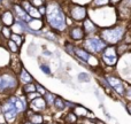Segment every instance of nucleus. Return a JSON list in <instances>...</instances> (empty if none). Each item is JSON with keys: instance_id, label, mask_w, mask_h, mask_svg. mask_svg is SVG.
I'll return each mask as SVG.
<instances>
[{"instance_id": "obj_14", "label": "nucleus", "mask_w": 131, "mask_h": 124, "mask_svg": "<svg viewBox=\"0 0 131 124\" xmlns=\"http://www.w3.org/2000/svg\"><path fill=\"white\" fill-rule=\"evenodd\" d=\"M27 13L29 14V16H30L31 18H32V17H35V18H39V17H40V15H41V14L39 13L38 9L35 8V7H32L31 5H30L29 8L27 9Z\"/></svg>"}, {"instance_id": "obj_15", "label": "nucleus", "mask_w": 131, "mask_h": 124, "mask_svg": "<svg viewBox=\"0 0 131 124\" xmlns=\"http://www.w3.org/2000/svg\"><path fill=\"white\" fill-rule=\"evenodd\" d=\"M29 122H31L34 124H41V123H43V116L39 115V114L34 113V114H31V115H30Z\"/></svg>"}, {"instance_id": "obj_21", "label": "nucleus", "mask_w": 131, "mask_h": 124, "mask_svg": "<svg viewBox=\"0 0 131 124\" xmlns=\"http://www.w3.org/2000/svg\"><path fill=\"white\" fill-rule=\"evenodd\" d=\"M7 45H8V47L10 48V51H12L13 53H16V52L18 51V48H17L18 46L16 45V43H15V41H13L12 39H10V40L7 41Z\"/></svg>"}, {"instance_id": "obj_31", "label": "nucleus", "mask_w": 131, "mask_h": 124, "mask_svg": "<svg viewBox=\"0 0 131 124\" xmlns=\"http://www.w3.org/2000/svg\"><path fill=\"white\" fill-rule=\"evenodd\" d=\"M120 1V0H112V2H114V4H115V2H118Z\"/></svg>"}, {"instance_id": "obj_5", "label": "nucleus", "mask_w": 131, "mask_h": 124, "mask_svg": "<svg viewBox=\"0 0 131 124\" xmlns=\"http://www.w3.org/2000/svg\"><path fill=\"white\" fill-rule=\"evenodd\" d=\"M85 46L92 52H100L105 47V43L98 38H91L86 40Z\"/></svg>"}, {"instance_id": "obj_30", "label": "nucleus", "mask_w": 131, "mask_h": 124, "mask_svg": "<svg viewBox=\"0 0 131 124\" xmlns=\"http://www.w3.org/2000/svg\"><path fill=\"white\" fill-rule=\"evenodd\" d=\"M32 4L35 5V6H41L43 5V0H32Z\"/></svg>"}, {"instance_id": "obj_17", "label": "nucleus", "mask_w": 131, "mask_h": 124, "mask_svg": "<svg viewBox=\"0 0 131 124\" xmlns=\"http://www.w3.org/2000/svg\"><path fill=\"white\" fill-rule=\"evenodd\" d=\"M75 53L77 54V57L81 58V59H82V60H84V61H88L89 58H90V55H89L88 53L85 52V51L79 50V48H76V50H75Z\"/></svg>"}, {"instance_id": "obj_12", "label": "nucleus", "mask_w": 131, "mask_h": 124, "mask_svg": "<svg viewBox=\"0 0 131 124\" xmlns=\"http://www.w3.org/2000/svg\"><path fill=\"white\" fill-rule=\"evenodd\" d=\"M108 82H109V84H111V85L113 86L118 93H120V94H123V85L118 79L113 78V77H108Z\"/></svg>"}, {"instance_id": "obj_7", "label": "nucleus", "mask_w": 131, "mask_h": 124, "mask_svg": "<svg viewBox=\"0 0 131 124\" xmlns=\"http://www.w3.org/2000/svg\"><path fill=\"white\" fill-rule=\"evenodd\" d=\"M14 9H15V13H16V15H17L18 20L24 21L25 23H29L30 21H31V17H30L29 14L23 9L22 6H20V5H14Z\"/></svg>"}, {"instance_id": "obj_22", "label": "nucleus", "mask_w": 131, "mask_h": 124, "mask_svg": "<svg viewBox=\"0 0 131 124\" xmlns=\"http://www.w3.org/2000/svg\"><path fill=\"white\" fill-rule=\"evenodd\" d=\"M10 39L13 41H15L17 46H21V44H22V38H21V36H20V35H17V33H13V35H12Z\"/></svg>"}, {"instance_id": "obj_35", "label": "nucleus", "mask_w": 131, "mask_h": 124, "mask_svg": "<svg viewBox=\"0 0 131 124\" xmlns=\"http://www.w3.org/2000/svg\"><path fill=\"white\" fill-rule=\"evenodd\" d=\"M0 1H1V0H0Z\"/></svg>"}, {"instance_id": "obj_28", "label": "nucleus", "mask_w": 131, "mask_h": 124, "mask_svg": "<svg viewBox=\"0 0 131 124\" xmlns=\"http://www.w3.org/2000/svg\"><path fill=\"white\" fill-rule=\"evenodd\" d=\"M40 69H41V71H44L45 74H47V75H50L51 74V70H50V68L47 67V65H40Z\"/></svg>"}, {"instance_id": "obj_4", "label": "nucleus", "mask_w": 131, "mask_h": 124, "mask_svg": "<svg viewBox=\"0 0 131 124\" xmlns=\"http://www.w3.org/2000/svg\"><path fill=\"white\" fill-rule=\"evenodd\" d=\"M124 30L122 28H116V29H111V30H104L101 33L102 38L108 43H117L123 36Z\"/></svg>"}, {"instance_id": "obj_32", "label": "nucleus", "mask_w": 131, "mask_h": 124, "mask_svg": "<svg viewBox=\"0 0 131 124\" xmlns=\"http://www.w3.org/2000/svg\"><path fill=\"white\" fill-rule=\"evenodd\" d=\"M24 124H34V123H31V122H27V123H24Z\"/></svg>"}, {"instance_id": "obj_2", "label": "nucleus", "mask_w": 131, "mask_h": 124, "mask_svg": "<svg viewBox=\"0 0 131 124\" xmlns=\"http://www.w3.org/2000/svg\"><path fill=\"white\" fill-rule=\"evenodd\" d=\"M17 87V78L10 72L0 74V93H12Z\"/></svg>"}, {"instance_id": "obj_9", "label": "nucleus", "mask_w": 131, "mask_h": 124, "mask_svg": "<svg viewBox=\"0 0 131 124\" xmlns=\"http://www.w3.org/2000/svg\"><path fill=\"white\" fill-rule=\"evenodd\" d=\"M46 107V100H44L40 97H36L35 99L31 100V108L35 110H43Z\"/></svg>"}, {"instance_id": "obj_26", "label": "nucleus", "mask_w": 131, "mask_h": 124, "mask_svg": "<svg viewBox=\"0 0 131 124\" xmlns=\"http://www.w3.org/2000/svg\"><path fill=\"white\" fill-rule=\"evenodd\" d=\"M78 79L82 82H88L89 81V75L85 74V72H81V74L78 75Z\"/></svg>"}, {"instance_id": "obj_13", "label": "nucleus", "mask_w": 131, "mask_h": 124, "mask_svg": "<svg viewBox=\"0 0 131 124\" xmlns=\"http://www.w3.org/2000/svg\"><path fill=\"white\" fill-rule=\"evenodd\" d=\"M20 79L23 82L24 84H28V83H31L32 82V77L30 76V74L25 69H22V71H21L20 74Z\"/></svg>"}, {"instance_id": "obj_8", "label": "nucleus", "mask_w": 131, "mask_h": 124, "mask_svg": "<svg viewBox=\"0 0 131 124\" xmlns=\"http://www.w3.org/2000/svg\"><path fill=\"white\" fill-rule=\"evenodd\" d=\"M71 16L75 18V20L79 21V20H83L84 17L86 16V9L84 7H81V6H75L74 8L71 9Z\"/></svg>"}, {"instance_id": "obj_27", "label": "nucleus", "mask_w": 131, "mask_h": 124, "mask_svg": "<svg viewBox=\"0 0 131 124\" xmlns=\"http://www.w3.org/2000/svg\"><path fill=\"white\" fill-rule=\"evenodd\" d=\"M45 97H46V101H47L48 104H53V102H54V98H53L52 94L47 93V94H45Z\"/></svg>"}, {"instance_id": "obj_33", "label": "nucleus", "mask_w": 131, "mask_h": 124, "mask_svg": "<svg viewBox=\"0 0 131 124\" xmlns=\"http://www.w3.org/2000/svg\"><path fill=\"white\" fill-rule=\"evenodd\" d=\"M129 111H130V114H131V106H129Z\"/></svg>"}, {"instance_id": "obj_25", "label": "nucleus", "mask_w": 131, "mask_h": 124, "mask_svg": "<svg viewBox=\"0 0 131 124\" xmlns=\"http://www.w3.org/2000/svg\"><path fill=\"white\" fill-rule=\"evenodd\" d=\"M54 105H55V107H57L58 109H60V110L64 108V104L62 102L61 99H55L54 100Z\"/></svg>"}, {"instance_id": "obj_19", "label": "nucleus", "mask_w": 131, "mask_h": 124, "mask_svg": "<svg viewBox=\"0 0 131 124\" xmlns=\"http://www.w3.org/2000/svg\"><path fill=\"white\" fill-rule=\"evenodd\" d=\"M28 24H29V28L30 29H35V30H38V29H40V27H41V22L39 20H37V21H30L29 23H28Z\"/></svg>"}, {"instance_id": "obj_29", "label": "nucleus", "mask_w": 131, "mask_h": 124, "mask_svg": "<svg viewBox=\"0 0 131 124\" xmlns=\"http://www.w3.org/2000/svg\"><path fill=\"white\" fill-rule=\"evenodd\" d=\"M108 2V0H94V4L98 5V6H101V5H105Z\"/></svg>"}, {"instance_id": "obj_16", "label": "nucleus", "mask_w": 131, "mask_h": 124, "mask_svg": "<svg viewBox=\"0 0 131 124\" xmlns=\"http://www.w3.org/2000/svg\"><path fill=\"white\" fill-rule=\"evenodd\" d=\"M71 37L75 39V40H81L82 38H83V31H82L79 28H75V29H72L71 30Z\"/></svg>"}, {"instance_id": "obj_20", "label": "nucleus", "mask_w": 131, "mask_h": 124, "mask_svg": "<svg viewBox=\"0 0 131 124\" xmlns=\"http://www.w3.org/2000/svg\"><path fill=\"white\" fill-rule=\"evenodd\" d=\"M84 27H85V30L88 32H93L95 30V27L92 24V22L89 20H86L85 22H84Z\"/></svg>"}, {"instance_id": "obj_11", "label": "nucleus", "mask_w": 131, "mask_h": 124, "mask_svg": "<svg viewBox=\"0 0 131 124\" xmlns=\"http://www.w3.org/2000/svg\"><path fill=\"white\" fill-rule=\"evenodd\" d=\"M9 100H10V101L14 104V106H15L16 109H17L18 113H21V111H23V110L25 109V104H24V102H23L18 97L12 95V97H9Z\"/></svg>"}, {"instance_id": "obj_10", "label": "nucleus", "mask_w": 131, "mask_h": 124, "mask_svg": "<svg viewBox=\"0 0 131 124\" xmlns=\"http://www.w3.org/2000/svg\"><path fill=\"white\" fill-rule=\"evenodd\" d=\"M1 21H2V23H4L6 27H10V25H13L14 24V16H13V14L10 13L9 10H5L4 13L1 14Z\"/></svg>"}, {"instance_id": "obj_1", "label": "nucleus", "mask_w": 131, "mask_h": 124, "mask_svg": "<svg viewBox=\"0 0 131 124\" xmlns=\"http://www.w3.org/2000/svg\"><path fill=\"white\" fill-rule=\"evenodd\" d=\"M46 15H47V22L52 28L57 30H64L66 20L64 14L58 4H50L46 8Z\"/></svg>"}, {"instance_id": "obj_6", "label": "nucleus", "mask_w": 131, "mask_h": 124, "mask_svg": "<svg viewBox=\"0 0 131 124\" xmlns=\"http://www.w3.org/2000/svg\"><path fill=\"white\" fill-rule=\"evenodd\" d=\"M102 58H104V61L106 62L107 64H111V65H113L114 63H116V61H117L115 50H114L113 47L106 48V51H105L104 57H102Z\"/></svg>"}, {"instance_id": "obj_23", "label": "nucleus", "mask_w": 131, "mask_h": 124, "mask_svg": "<svg viewBox=\"0 0 131 124\" xmlns=\"http://www.w3.org/2000/svg\"><path fill=\"white\" fill-rule=\"evenodd\" d=\"M23 90H24L27 93L35 92V91H36V85H34V84H30V83H28V84H25V85H24V87H23Z\"/></svg>"}, {"instance_id": "obj_34", "label": "nucleus", "mask_w": 131, "mask_h": 124, "mask_svg": "<svg viewBox=\"0 0 131 124\" xmlns=\"http://www.w3.org/2000/svg\"><path fill=\"white\" fill-rule=\"evenodd\" d=\"M0 124H5V123H0Z\"/></svg>"}, {"instance_id": "obj_18", "label": "nucleus", "mask_w": 131, "mask_h": 124, "mask_svg": "<svg viewBox=\"0 0 131 124\" xmlns=\"http://www.w3.org/2000/svg\"><path fill=\"white\" fill-rule=\"evenodd\" d=\"M24 30V28L22 27V24H21L20 22H14V24H13V29H12V31L14 32V33H17V35H20L21 32Z\"/></svg>"}, {"instance_id": "obj_3", "label": "nucleus", "mask_w": 131, "mask_h": 124, "mask_svg": "<svg viewBox=\"0 0 131 124\" xmlns=\"http://www.w3.org/2000/svg\"><path fill=\"white\" fill-rule=\"evenodd\" d=\"M1 110H2V114H4V116H5V120H6L8 123H10V124L15 121L16 117H17L18 111H17V109L15 108L14 104L9 100V98L4 102V104H2Z\"/></svg>"}, {"instance_id": "obj_24", "label": "nucleus", "mask_w": 131, "mask_h": 124, "mask_svg": "<svg viewBox=\"0 0 131 124\" xmlns=\"http://www.w3.org/2000/svg\"><path fill=\"white\" fill-rule=\"evenodd\" d=\"M10 32H12V30L9 29V27H6V25H5V27L1 29V33L4 35V37H5V38H7V39L10 38V36H12Z\"/></svg>"}]
</instances>
